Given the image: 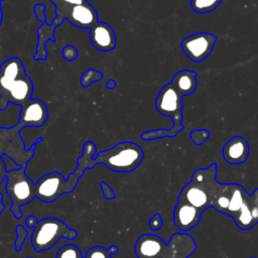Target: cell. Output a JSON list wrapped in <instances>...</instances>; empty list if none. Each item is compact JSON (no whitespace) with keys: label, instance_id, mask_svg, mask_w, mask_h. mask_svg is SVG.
<instances>
[{"label":"cell","instance_id":"cell-1","mask_svg":"<svg viewBox=\"0 0 258 258\" xmlns=\"http://www.w3.org/2000/svg\"><path fill=\"white\" fill-rule=\"evenodd\" d=\"M97 148L92 141H87L83 147L85 163L88 169L96 164L103 163L107 168L115 172H131L135 170L144 158L143 149L136 143L124 141L116 144L110 149L100 151L96 154Z\"/></svg>","mask_w":258,"mask_h":258},{"label":"cell","instance_id":"cell-2","mask_svg":"<svg viewBox=\"0 0 258 258\" xmlns=\"http://www.w3.org/2000/svg\"><path fill=\"white\" fill-rule=\"evenodd\" d=\"M33 83L19 57L13 56L0 66V111L9 104L24 107L31 100Z\"/></svg>","mask_w":258,"mask_h":258},{"label":"cell","instance_id":"cell-3","mask_svg":"<svg viewBox=\"0 0 258 258\" xmlns=\"http://www.w3.org/2000/svg\"><path fill=\"white\" fill-rule=\"evenodd\" d=\"M197 249L194 238L188 234H173L168 244L153 234H142L135 242L137 258H188Z\"/></svg>","mask_w":258,"mask_h":258},{"label":"cell","instance_id":"cell-4","mask_svg":"<svg viewBox=\"0 0 258 258\" xmlns=\"http://www.w3.org/2000/svg\"><path fill=\"white\" fill-rule=\"evenodd\" d=\"M85 170H87L86 165L81 158H78L76 169L66 179L62 174L57 171L42 175L34 183L35 198H38L43 203H52L61 195L72 192Z\"/></svg>","mask_w":258,"mask_h":258},{"label":"cell","instance_id":"cell-5","mask_svg":"<svg viewBox=\"0 0 258 258\" xmlns=\"http://www.w3.org/2000/svg\"><path fill=\"white\" fill-rule=\"evenodd\" d=\"M78 233L59 219L48 217L39 220L31 234V245L35 252L51 249L60 238L74 240Z\"/></svg>","mask_w":258,"mask_h":258},{"label":"cell","instance_id":"cell-6","mask_svg":"<svg viewBox=\"0 0 258 258\" xmlns=\"http://www.w3.org/2000/svg\"><path fill=\"white\" fill-rule=\"evenodd\" d=\"M25 169V166H21L8 171L5 179V190L12 202L10 211L17 220L22 216L21 207L29 204L35 198L34 182L26 175Z\"/></svg>","mask_w":258,"mask_h":258},{"label":"cell","instance_id":"cell-7","mask_svg":"<svg viewBox=\"0 0 258 258\" xmlns=\"http://www.w3.org/2000/svg\"><path fill=\"white\" fill-rule=\"evenodd\" d=\"M22 128L24 127L20 123H17L12 128H0V157L5 154L13 159L16 164L26 167L28 160L34 154L36 144L41 142L42 138H38L28 150H25L20 137V130Z\"/></svg>","mask_w":258,"mask_h":258},{"label":"cell","instance_id":"cell-8","mask_svg":"<svg viewBox=\"0 0 258 258\" xmlns=\"http://www.w3.org/2000/svg\"><path fill=\"white\" fill-rule=\"evenodd\" d=\"M182 97L175 91L171 84L164 85L157 95L155 108L161 115L170 117L173 122V126L170 129L175 135L184 129L182 125Z\"/></svg>","mask_w":258,"mask_h":258},{"label":"cell","instance_id":"cell-9","mask_svg":"<svg viewBox=\"0 0 258 258\" xmlns=\"http://www.w3.org/2000/svg\"><path fill=\"white\" fill-rule=\"evenodd\" d=\"M217 36L210 32H197L181 40L180 46L185 55L195 62L206 59L213 51Z\"/></svg>","mask_w":258,"mask_h":258},{"label":"cell","instance_id":"cell-10","mask_svg":"<svg viewBox=\"0 0 258 258\" xmlns=\"http://www.w3.org/2000/svg\"><path fill=\"white\" fill-rule=\"evenodd\" d=\"M55 13L56 16L69 20L70 23L82 29H90L99 21L96 9L89 2L58 8L55 9Z\"/></svg>","mask_w":258,"mask_h":258},{"label":"cell","instance_id":"cell-11","mask_svg":"<svg viewBox=\"0 0 258 258\" xmlns=\"http://www.w3.org/2000/svg\"><path fill=\"white\" fill-rule=\"evenodd\" d=\"M48 118V109L45 103L39 99H31L30 102L21 107L19 122L23 127H41Z\"/></svg>","mask_w":258,"mask_h":258},{"label":"cell","instance_id":"cell-12","mask_svg":"<svg viewBox=\"0 0 258 258\" xmlns=\"http://www.w3.org/2000/svg\"><path fill=\"white\" fill-rule=\"evenodd\" d=\"M202 214L189 203L177 199V204L173 211V223L179 230L189 231L199 224Z\"/></svg>","mask_w":258,"mask_h":258},{"label":"cell","instance_id":"cell-13","mask_svg":"<svg viewBox=\"0 0 258 258\" xmlns=\"http://www.w3.org/2000/svg\"><path fill=\"white\" fill-rule=\"evenodd\" d=\"M90 41L101 51H110L116 47V33L108 23L98 21L90 28Z\"/></svg>","mask_w":258,"mask_h":258},{"label":"cell","instance_id":"cell-14","mask_svg":"<svg viewBox=\"0 0 258 258\" xmlns=\"http://www.w3.org/2000/svg\"><path fill=\"white\" fill-rule=\"evenodd\" d=\"M250 152L248 141L242 136H234L223 147V158L230 164H241L246 161Z\"/></svg>","mask_w":258,"mask_h":258},{"label":"cell","instance_id":"cell-15","mask_svg":"<svg viewBox=\"0 0 258 258\" xmlns=\"http://www.w3.org/2000/svg\"><path fill=\"white\" fill-rule=\"evenodd\" d=\"M63 21V18L56 16L51 24H46V23H41V25L37 28V35H38V41H37V46H36V51L33 56L35 60L41 59L44 60L46 58V48L45 44L48 40L52 41L53 43L55 42V38L53 36V32L57 26H59Z\"/></svg>","mask_w":258,"mask_h":258},{"label":"cell","instance_id":"cell-16","mask_svg":"<svg viewBox=\"0 0 258 258\" xmlns=\"http://www.w3.org/2000/svg\"><path fill=\"white\" fill-rule=\"evenodd\" d=\"M170 84L182 98L191 95L198 85L197 73L189 70H181L173 76Z\"/></svg>","mask_w":258,"mask_h":258},{"label":"cell","instance_id":"cell-17","mask_svg":"<svg viewBox=\"0 0 258 258\" xmlns=\"http://www.w3.org/2000/svg\"><path fill=\"white\" fill-rule=\"evenodd\" d=\"M223 0H190L191 9L199 13L205 14L217 9Z\"/></svg>","mask_w":258,"mask_h":258},{"label":"cell","instance_id":"cell-18","mask_svg":"<svg viewBox=\"0 0 258 258\" xmlns=\"http://www.w3.org/2000/svg\"><path fill=\"white\" fill-rule=\"evenodd\" d=\"M119 252V247L116 245H111L108 249L102 246H94L90 248L84 258H111L112 254Z\"/></svg>","mask_w":258,"mask_h":258},{"label":"cell","instance_id":"cell-19","mask_svg":"<svg viewBox=\"0 0 258 258\" xmlns=\"http://www.w3.org/2000/svg\"><path fill=\"white\" fill-rule=\"evenodd\" d=\"M55 258H84L81 249L74 245L68 244L60 247L55 255Z\"/></svg>","mask_w":258,"mask_h":258},{"label":"cell","instance_id":"cell-20","mask_svg":"<svg viewBox=\"0 0 258 258\" xmlns=\"http://www.w3.org/2000/svg\"><path fill=\"white\" fill-rule=\"evenodd\" d=\"M102 78H103V74L101 72L94 70V69H89L83 73V75L80 79V83H81L82 87L87 88V87L91 86L93 83L102 80Z\"/></svg>","mask_w":258,"mask_h":258},{"label":"cell","instance_id":"cell-21","mask_svg":"<svg viewBox=\"0 0 258 258\" xmlns=\"http://www.w3.org/2000/svg\"><path fill=\"white\" fill-rule=\"evenodd\" d=\"M189 137L196 145H202L210 138V131L207 129H196L190 132Z\"/></svg>","mask_w":258,"mask_h":258},{"label":"cell","instance_id":"cell-22","mask_svg":"<svg viewBox=\"0 0 258 258\" xmlns=\"http://www.w3.org/2000/svg\"><path fill=\"white\" fill-rule=\"evenodd\" d=\"M15 232L17 234V238L14 242V246H15V251L16 252H20L22 250V246L24 241L27 238L28 232L27 230L22 226V225H17L15 228Z\"/></svg>","mask_w":258,"mask_h":258},{"label":"cell","instance_id":"cell-23","mask_svg":"<svg viewBox=\"0 0 258 258\" xmlns=\"http://www.w3.org/2000/svg\"><path fill=\"white\" fill-rule=\"evenodd\" d=\"M61 55H62V57H63L66 60H68V61H73V60L77 59V57H78V50H77V48H76L75 46L68 44V45H66V46L62 48V50H61Z\"/></svg>","mask_w":258,"mask_h":258},{"label":"cell","instance_id":"cell-24","mask_svg":"<svg viewBox=\"0 0 258 258\" xmlns=\"http://www.w3.org/2000/svg\"><path fill=\"white\" fill-rule=\"evenodd\" d=\"M52 4H54L55 9L58 8H64L73 5H78V4H83L88 2V0H49Z\"/></svg>","mask_w":258,"mask_h":258},{"label":"cell","instance_id":"cell-25","mask_svg":"<svg viewBox=\"0 0 258 258\" xmlns=\"http://www.w3.org/2000/svg\"><path fill=\"white\" fill-rule=\"evenodd\" d=\"M149 228L152 230V231H157V230H160L161 227H162V218L160 216V214L156 213L154 214L150 220H149Z\"/></svg>","mask_w":258,"mask_h":258},{"label":"cell","instance_id":"cell-26","mask_svg":"<svg viewBox=\"0 0 258 258\" xmlns=\"http://www.w3.org/2000/svg\"><path fill=\"white\" fill-rule=\"evenodd\" d=\"M100 185H101V189H102V192H103V196H104L105 199L114 200L116 198L115 192L112 190V188L105 181H102L100 183Z\"/></svg>","mask_w":258,"mask_h":258},{"label":"cell","instance_id":"cell-27","mask_svg":"<svg viewBox=\"0 0 258 258\" xmlns=\"http://www.w3.org/2000/svg\"><path fill=\"white\" fill-rule=\"evenodd\" d=\"M44 5L42 4H35L33 7V11L37 17V19L41 22V23H45V13H44Z\"/></svg>","mask_w":258,"mask_h":258},{"label":"cell","instance_id":"cell-28","mask_svg":"<svg viewBox=\"0 0 258 258\" xmlns=\"http://www.w3.org/2000/svg\"><path fill=\"white\" fill-rule=\"evenodd\" d=\"M7 170H6V166L5 163L2 159V157H0V183H2L5 179H6V175H7Z\"/></svg>","mask_w":258,"mask_h":258},{"label":"cell","instance_id":"cell-29","mask_svg":"<svg viewBox=\"0 0 258 258\" xmlns=\"http://www.w3.org/2000/svg\"><path fill=\"white\" fill-rule=\"evenodd\" d=\"M37 222H38V221H37L36 217L33 216V215H29V216L26 218V220H25L26 226H27L28 228H30V229H34V227L36 226Z\"/></svg>","mask_w":258,"mask_h":258},{"label":"cell","instance_id":"cell-30","mask_svg":"<svg viewBox=\"0 0 258 258\" xmlns=\"http://www.w3.org/2000/svg\"><path fill=\"white\" fill-rule=\"evenodd\" d=\"M116 87V82L115 80H109L106 84V88L107 89H114Z\"/></svg>","mask_w":258,"mask_h":258},{"label":"cell","instance_id":"cell-31","mask_svg":"<svg viewBox=\"0 0 258 258\" xmlns=\"http://www.w3.org/2000/svg\"><path fill=\"white\" fill-rule=\"evenodd\" d=\"M252 196L254 198V202H255V205L257 207V210H258V188H256L253 192H252Z\"/></svg>","mask_w":258,"mask_h":258},{"label":"cell","instance_id":"cell-32","mask_svg":"<svg viewBox=\"0 0 258 258\" xmlns=\"http://www.w3.org/2000/svg\"><path fill=\"white\" fill-rule=\"evenodd\" d=\"M4 209H5V207H4V204H3V196H2V194L0 191V216L3 213Z\"/></svg>","mask_w":258,"mask_h":258},{"label":"cell","instance_id":"cell-33","mask_svg":"<svg viewBox=\"0 0 258 258\" xmlns=\"http://www.w3.org/2000/svg\"><path fill=\"white\" fill-rule=\"evenodd\" d=\"M2 1H4V0H0V25H1V23H2V18H3V15H2V8H1V3H2Z\"/></svg>","mask_w":258,"mask_h":258},{"label":"cell","instance_id":"cell-34","mask_svg":"<svg viewBox=\"0 0 258 258\" xmlns=\"http://www.w3.org/2000/svg\"><path fill=\"white\" fill-rule=\"evenodd\" d=\"M249 258H257V257H249Z\"/></svg>","mask_w":258,"mask_h":258},{"label":"cell","instance_id":"cell-35","mask_svg":"<svg viewBox=\"0 0 258 258\" xmlns=\"http://www.w3.org/2000/svg\"><path fill=\"white\" fill-rule=\"evenodd\" d=\"M26 258H32V257H26Z\"/></svg>","mask_w":258,"mask_h":258}]
</instances>
